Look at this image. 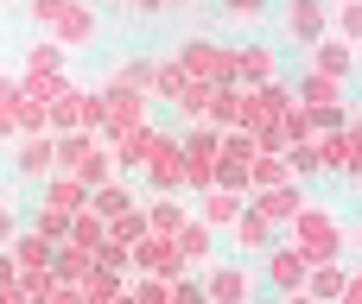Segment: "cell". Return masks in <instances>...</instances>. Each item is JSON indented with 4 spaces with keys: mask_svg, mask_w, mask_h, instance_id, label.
Wrapping results in <instances>:
<instances>
[{
    "mask_svg": "<svg viewBox=\"0 0 362 304\" xmlns=\"http://www.w3.org/2000/svg\"><path fill=\"white\" fill-rule=\"evenodd\" d=\"M293 203H299V197H293V190H280V197H267V216H293Z\"/></svg>",
    "mask_w": 362,
    "mask_h": 304,
    "instance_id": "6da1fadb",
    "label": "cell"
}]
</instances>
